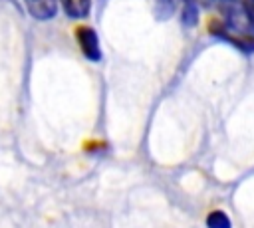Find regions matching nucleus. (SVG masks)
Returning a JSON list of instances; mask_svg holds the SVG:
<instances>
[{"mask_svg":"<svg viewBox=\"0 0 254 228\" xmlns=\"http://www.w3.org/2000/svg\"><path fill=\"white\" fill-rule=\"evenodd\" d=\"M244 10L248 12L250 20L254 22V0H244Z\"/></svg>","mask_w":254,"mask_h":228,"instance_id":"423d86ee","label":"nucleus"},{"mask_svg":"<svg viewBox=\"0 0 254 228\" xmlns=\"http://www.w3.org/2000/svg\"><path fill=\"white\" fill-rule=\"evenodd\" d=\"M196 18H198V12H196V6L192 4V0H185L183 22H185L187 26H194V24H196Z\"/></svg>","mask_w":254,"mask_h":228,"instance_id":"39448f33","label":"nucleus"},{"mask_svg":"<svg viewBox=\"0 0 254 228\" xmlns=\"http://www.w3.org/2000/svg\"><path fill=\"white\" fill-rule=\"evenodd\" d=\"M75 38H77V44H79L83 56L89 61H99L101 59V48H99V38H97L95 30H91L87 26H79L75 30Z\"/></svg>","mask_w":254,"mask_h":228,"instance_id":"f257e3e1","label":"nucleus"},{"mask_svg":"<svg viewBox=\"0 0 254 228\" xmlns=\"http://www.w3.org/2000/svg\"><path fill=\"white\" fill-rule=\"evenodd\" d=\"M65 14L71 18H85L91 10V0H60Z\"/></svg>","mask_w":254,"mask_h":228,"instance_id":"7ed1b4c3","label":"nucleus"},{"mask_svg":"<svg viewBox=\"0 0 254 228\" xmlns=\"http://www.w3.org/2000/svg\"><path fill=\"white\" fill-rule=\"evenodd\" d=\"M206 226H208V228H232L228 216H226L222 210H214V212H210L208 218H206Z\"/></svg>","mask_w":254,"mask_h":228,"instance_id":"20e7f679","label":"nucleus"},{"mask_svg":"<svg viewBox=\"0 0 254 228\" xmlns=\"http://www.w3.org/2000/svg\"><path fill=\"white\" fill-rule=\"evenodd\" d=\"M24 4L36 20H52L58 12V0H24Z\"/></svg>","mask_w":254,"mask_h":228,"instance_id":"f03ea898","label":"nucleus"}]
</instances>
